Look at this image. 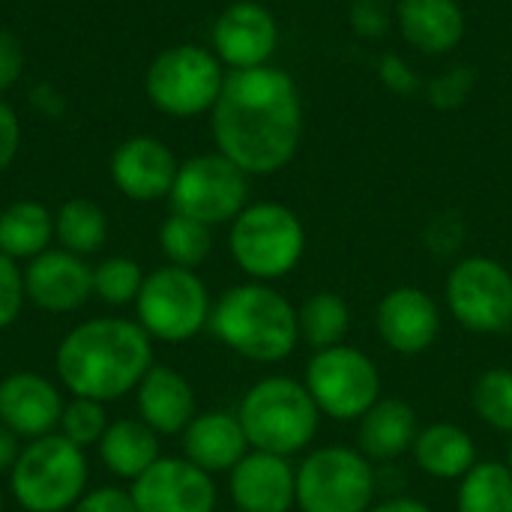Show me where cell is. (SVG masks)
Wrapping results in <instances>:
<instances>
[{
    "label": "cell",
    "mask_w": 512,
    "mask_h": 512,
    "mask_svg": "<svg viewBox=\"0 0 512 512\" xmlns=\"http://www.w3.org/2000/svg\"><path fill=\"white\" fill-rule=\"evenodd\" d=\"M411 462L429 480L459 483L480 462V450L474 435L462 423L438 420L420 426V435L411 447Z\"/></svg>",
    "instance_id": "obj_24"
},
{
    "label": "cell",
    "mask_w": 512,
    "mask_h": 512,
    "mask_svg": "<svg viewBox=\"0 0 512 512\" xmlns=\"http://www.w3.org/2000/svg\"><path fill=\"white\" fill-rule=\"evenodd\" d=\"M90 489L87 450L63 435L24 441L18 462L6 477V495L24 512H72Z\"/></svg>",
    "instance_id": "obj_6"
},
{
    "label": "cell",
    "mask_w": 512,
    "mask_h": 512,
    "mask_svg": "<svg viewBox=\"0 0 512 512\" xmlns=\"http://www.w3.org/2000/svg\"><path fill=\"white\" fill-rule=\"evenodd\" d=\"M474 417L498 435L512 438V369L489 366L471 384Z\"/></svg>",
    "instance_id": "obj_31"
},
{
    "label": "cell",
    "mask_w": 512,
    "mask_h": 512,
    "mask_svg": "<svg viewBox=\"0 0 512 512\" xmlns=\"http://www.w3.org/2000/svg\"><path fill=\"white\" fill-rule=\"evenodd\" d=\"M21 447H24V441L0 423V477H9L12 465L21 456Z\"/></svg>",
    "instance_id": "obj_43"
},
{
    "label": "cell",
    "mask_w": 512,
    "mask_h": 512,
    "mask_svg": "<svg viewBox=\"0 0 512 512\" xmlns=\"http://www.w3.org/2000/svg\"><path fill=\"white\" fill-rule=\"evenodd\" d=\"M168 201L171 213H183L210 228L231 225L249 204V174L219 150L198 153L180 162Z\"/></svg>",
    "instance_id": "obj_12"
},
{
    "label": "cell",
    "mask_w": 512,
    "mask_h": 512,
    "mask_svg": "<svg viewBox=\"0 0 512 512\" xmlns=\"http://www.w3.org/2000/svg\"><path fill=\"white\" fill-rule=\"evenodd\" d=\"M27 306L24 270L18 261L0 252V330H9Z\"/></svg>",
    "instance_id": "obj_35"
},
{
    "label": "cell",
    "mask_w": 512,
    "mask_h": 512,
    "mask_svg": "<svg viewBox=\"0 0 512 512\" xmlns=\"http://www.w3.org/2000/svg\"><path fill=\"white\" fill-rule=\"evenodd\" d=\"M144 267L129 255H108L93 267V297L111 309L135 306L141 285H144Z\"/></svg>",
    "instance_id": "obj_32"
},
{
    "label": "cell",
    "mask_w": 512,
    "mask_h": 512,
    "mask_svg": "<svg viewBox=\"0 0 512 512\" xmlns=\"http://www.w3.org/2000/svg\"><path fill=\"white\" fill-rule=\"evenodd\" d=\"M393 24L387 0H354L351 3V30L363 39H381Z\"/></svg>",
    "instance_id": "obj_37"
},
{
    "label": "cell",
    "mask_w": 512,
    "mask_h": 512,
    "mask_svg": "<svg viewBox=\"0 0 512 512\" xmlns=\"http://www.w3.org/2000/svg\"><path fill=\"white\" fill-rule=\"evenodd\" d=\"M468 237V225L456 216V213H438L426 231H423V243L435 258H453L462 252V243Z\"/></svg>",
    "instance_id": "obj_36"
},
{
    "label": "cell",
    "mask_w": 512,
    "mask_h": 512,
    "mask_svg": "<svg viewBox=\"0 0 512 512\" xmlns=\"http://www.w3.org/2000/svg\"><path fill=\"white\" fill-rule=\"evenodd\" d=\"M111 180L114 186L138 204H153L171 195L177 177L174 150L153 135H132L111 153Z\"/></svg>",
    "instance_id": "obj_19"
},
{
    "label": "cell",
    "mask_w": 512,
    "mask_h": 512,
    "mask_svg": "<svg viewBox=\"0 0 512 512\" xmlns=\"http://www.w3.org/2000/svg\"><path fill=\"white\" fill-rule=\"evenodd\" d=\"M72 512H138L132 492L120 486H93L81 495Z\"/></svg>",
    "instance_id": "obj_38"
},
{
    "label": "cell",
    "mask_w": 512,
    "mask_h": 512,
    "mask_svg": "<svg viewBox=\"0 0 512 512\" xmlns=\"http://www.w3.org/2000/svg\"><path fill=\"white\" fill-rule=\"evenodd\" d=\"M21 150V120L9 102L0 99V174L15 162Z\"/></svg>",
    "instance_id": "obj_41"
},
{
    "label": "cell",
    "mask_w": 512,
    "mask_h": 512,
    "mask_svg": "<svg viewBox=\"0 0 512 512\" xmlns=\"http://www.w3.org/2000/svg\"><path fill=\"white\" fill-rule=\"evenodd\" d=\"M6 510V489L0 486V512Z\"/></svg>",
    "instance_id": "obj_45"
},
{
    "label": "cell",
    "mask_w": 512,
    "mask_h": 512,
    "mask_svg": "<svg viewBox=\"0 0 512 512\" xmlns=\"http://www.w3.org/2000/svg\"><path fill=\"white\" fill-rule=\"evenodd\" d=\"M27 303L48 315H69L93 300V267L66 249H45L24 267Z\"/></svg>",
    "instance_id": "obj_15"
},
{
    "label": "cell",
    "mask_w": 512,
    "mask_h": 512,
    "mask_svg": "<svg viewBox=\"0 0 512 512\" xmlns=\"http://www.w3.org/2000/svg\"><path fill=\"white\" fill-rule=\"evenodd\" d=\"M420 414L402 396H381L360 420H357V450L381 465H393L411 456V447L420 435Z\"/></svg>",
    "instance_id": "obj_22"
},
{
    "label": "cell",
    "mask_w": 512,
    "mask_h": 512,
    "mask_svg": "<svg viewBox=\"0 0 512 512\" xmlns=\"http://www.w3.org/2000/svg\"><path fill=\"white\" fill-rule=\"evenodd\" d=\"M303 384L321 417L333 423H357L384 396V378L375 357L348 342L312 351L303 369Z\"/></svg>",
    "instance_id": "obj_9"
},
{
    "label": "cell",
    "mask_w": 512,
    "mask_h": 512,
    "mask_svg": "<svg viewBox=\"0 0 512 512\" xmlns=\"http://www.w3.org/2000/svg\"><path fill=\"white\" fill-rule=\"evenodd\" d=\"M297 327H300V345H306L309 351H324L348 342L354 315L342 294L312 291L297 306Z\"/></svg>",
    "instance_id": "obj_27"
},
{
    "label": "cell",
    "mask_w": 512,
    "mask_h": 512,
    "mask_svg": "<svg viewBox=\"0 0 512 512\" xmlns=\"http://www.w3.org/2000/svg\"><path fill=\"white\" fill-rule=\"evenodd\" d=\"M138 512H216V477L183 456H162L150 471L129 483Z\"/></svg>",
    "instance_id": "obj_14"
},
{
    "label": "cell",
    "mask_w": 512,
    "mask_h": 512,
    "mask_svg": "<svg viewBox=\"0 0 512 512\" xmlns=\"http://www.w3.org/2000/svg\"><path fill=\"white\" fill-rule=\"evenodd\" d=\"M54 240L60 249L90 258L108 243V216L87 198H69L54 213Z\"/></svg>",
    "instance_id": "obj_28"
},
{
    "label": "cell",
    "mask_w": 512,
    "mask_h": 512,
    "mask_svg": "<svg viewBox=\"0 0 512 512\" xmlns=\"http://www.w3.org/2000/svg\"><path fill=\"white\" fill-rule=\"evenodd\" d=\"M135 396V417L147 423L159 438H180L183 429L198 414V399L192 381L165 363H153V369L138 384Z\"/></svg>",
    "instance_id": "obj_20"
},
{
    "label": "cell",
    "mask_w": 512,
    "mask_h": 512,
    "mask_svg": "<svg viewBox=\"0 0 512 512\" xmlns=\"http://www.w3.org/2000/svg\"><path fill=\"white\" fill-rule=\"evenodd\" d=\"M378 489V465L357 447L315 444L297 459V512H366Z\"/></svg>",
    "instance_id": "obj_7"
},
{
    "label": "cell",
    "mask_w": 512,
    "mask_h": 512,
    "mask_svg": "<svg viewBox=\"0 0 512 512\" xmlns=\"http://www.w3.org/2000/svg\"><path fill=\"white\" fill-rule=\"evenodd\" d=\"M456 512H512V471L501 459H480L456 483Z\"/></svg>",
    "instance_id": "obj_29"
},
{
    "label": "cell",
    "mask_w": 512,
    "mask_h": 512,
    "mask_svg": "<svg viewBox=\"0 0 512 512\" xmlns=\"http://www.w3.org/2000/svg\"><path fill=\"white\" fill-rule=\"evenodd\" d=\"M225 75L228 72L210 48L171 45L147 66L144 90L162 114L189 120L204 111H213Z\"/></svg>",
    "instance_id": "obj_11"
},
{
    "label": "cell",
    "mask_w": 512,
    "mask_h": 512,
    "mask_svg": "<svg viewBox=\"0 0 512 512\" xmlns=\"http://www.w3.org/2000/svg\"><path fill=\"white\" fill-rule=\"evenodd\" d=\"M507 465H510V471H512V438H510V447H507V459H504Z\"/></svg>",
    "instance_id": "obj_46"
},
{
    "label": "cell",
    "mask_w": 512,
    "mask_h": 512,
    "mask_svg": "<svg viewBox=\"0 0 512 512\" xmlns=\"http://www.w3.org/2000/svg\"><path fill=\"white\" fill-rule=\"evenodd\" d=\"M66 390L42 372L18 369L0 378V423L21 441L54 435L66 405Z\"/></svg>",
    "instance_id": "obj_17"
},
{
    "label": "cell",
    "mask_w": 512,
    "mask_h": 512,
    "mask_svg": "<svg viewBox=\"0 0 512 512\" xmlns=\"http://www.w3.org/2000/svg\"><path fill=\"white\" fill-rule=\"evenodd\" d=\"M216 150L249 177L282 171L300 150L303 99L276 66L231 69L210 111Z\"/></svg>",
    "instance_id": "obj_1"
},
{
    "label": "cell",
    "mask_w": 512,
    "mask_h": 512,
    "mask_svg": "<svg viewBox=\"0 0 512 512\" xmlns=\"http://www.w3.org/2000/svg\"><path fill=\"white\" fill-rule=\"evenodd\" d=\"M213 54L222 66L231 69H255L267 66L279 45V24L273 12L255 0H237L219 12L210 30Z\"/></svg>",
    "instance_id": "obj_16"
},
{
    "label": "cell",
    "mask_w": 512,
    "mask_h": 512,
    "mask_svg": "<svg viewBox=\"0 0 512 512\" xmlns=\"http://www.w3.org/2000/svg\"><path fill=\"white\" fill-rule=\"evenodd\" d=\"M108 423H111V417H108L102 402L69 396L66 405H63V414H60L57 435H63L69 444H75L81 450H90V447L96 450V444L102 441Z\"/></svg>",
    "instance_id": "obj_33"
},
{
    "label": "cell",
    "mask_w": 512,
    "mask_h": 512,
    "mask_svg": "<svg viewBox=\"0 0 512 512\" xmlns=\"http://www.w3.org/2000/svg\"><path fill=\"white\" fill-rule=\"evenodd\" d=\"M96 456L111 477L135 483L162 459V438L138 417H117L96 444Z\"/></svg>",
    "instance_id": "obj_25"
},
{
    "label": "cell",
    "mask_w": 512,
    "mask_h": 512,
    "mask_svg": "<svg viewBox=\"0 0 512 512\" xmlns=\"http://www.w3.org/2000/svg\"><path fill=\"white\" fill-rule=\"evenodd\" d=\"M237 417L252 450L300 459L321 435V411L303 378L264 375L249 384L237 402Z\"/></svg>",
    "instance_id": "obj_4"
},
{
    "label": "cell",
    "mask_w": 512,
    "mask_h": 512,
    "mask_svg": "<svg viewBox=\"0 0 512 512\" xmlns=\"http://www.w3.org/2000/svg\"><path fill=\"white\" fill-rule=\"evenodd\" d=\"M228 255L249 282L276 285L300 267L306 255V225L288 204L249 201L228 225Z\"/></svg>",
    "instance_id": "obj_5"
},
{
    "label": "cell",
    "mask_w": 512,
    "mask_h": 512,
    "mask_svg": "<svg viewBox=\"0 0 512 512\" xmlns=\"http://www.w3.org/2000/svg\"><path fill=\"white\" fill-rule=\"evenodd\" d=\"M183 459L207 471L210 477L228 474L252 447L240 426L237 411L228 408H207L192 417V423L180 435Z\"/></svg>",
    "instance_id": "obj_21"
},
{
    "label": "cell",
    "mask_w": 512,
    "mask_h": 512,
    "mask_svg": "<svg viewBox=\"0 0 512 512\" xmlns=\"http://www.w3.org/2000/svg\"><path fill=\"white\" fill-rule=\"evenodd\" d=\"M366 512H435L426 501L414 498V495H393V498H381L375 501Z\"/></svg>",
    "instance_id": "obj_42"
},
{
    "label": "cell",
    "mask_w": 512,
    "mask_h": 512,
    "mask_svg": "<svg viewBox=\"0 0 512 512\" xmlns=\"http://www.w3.org/2000/svg\"><path fill=\"white\" fill-rule=\"evenodd\" d=\"M378 78L381 84L396 96H414L420 90V75L411 69V63L399 54H384L378 60Z\"/></svg>",
    "instance_id": "obj_39"
},
{
    "label": "cell",
    "mask_w": 512,
    "mask_h": 512,
    "mask_svg": "<svg viewBox=\"0 0 512 512\" xmlns=\"http://www.w3.org/2000/svg\"><path fill=\"white\" fill-rule=\"evenodd\" d=\"M24 72V48L21 39L9 30H0V93L18 84Z\"/></svg>",
    "instance_id": "obj_40"
},
{
    "label": "cell",
    "mask_w": 512,
    "mask_h": 512,
    "mask_svg": "<svg viewBox=\"0 0 512 512\" xmlns=\"http://www.w3.org/2000/svg\"><path fill=\"white\" fill-rule=\"evenodd\" d=\"M396 24L402 39L429 57L459 48L468 30L459 0H399Z\"/></svg>",
    "instance_id": "obj_23"
},
{
    "label": "cell",
    "mask_w": 512,
    "mask_h": 512,
    "mask_svg": "<svg viewBox=\"0 0 512 512\" xmlns=\"http://www.w3.org/2000/svg\"><path fill=\"white\" fill-rule=\"evenodd\" d=\"M30 102H33L39 111L51 114V117H57V114L63 111V96H60L51 84H39V87L30 93Z\"/></svg>",
    "instance_id": "obj_44"
},
{
    "label": "cell",
    "mask_w": 512,
    "mask_h": 512,
    "mask_svg": "<svg viewBox=\"0 0 512 512\" xmlns=\"http://www.w3.org/2000/svg\"><path fill=\"white\" fill-rule=\"evenodd\" d=\"M153 363V339L135 318L120 315H99L75 324L54 351L60 387L69 396L102 405L132 396Z\"/></svg>",
    "instance_id": "obj_2"
},
{
    "label": "cell",
    "mask_w": 512,
    "mask_h": 512,
    "mask_svg": "<svg viewBox=\"0 0 512 512\" xmlns=\"http://www.w3.org/2000/svg\"><path fill=\"white\" fill-rule=\"evenodd\" d=\"M477 87V72L474 66H450L447 72L435 75L426 87V99L438 111H456L462 108Z\"/></svg>",
    "instance_id": "obj_34"
},
{
    "label": "cell",
    "mask_w": 512,
    "mask_h": 512,
    "mask_svg": "<svg viewBox=\"0 0 512 512\" xmlns=\"http://www.w3.org/2000/svg\"><path fill=\"white\" fill-rule=\"evenodd\" d=\"M228 501L237 512L297 510V462L249 450L228 474Z\"/></svg>",
    "instance_id": "obj_18"
},
{
    "label": "cell",
    "mask_w": 512,
    "mask_h": 512,
    "mask_svg": "<svg viewBox=\"0 0 512 512\" xmlns=\"http://www.w3.org/2000/svg\"><path fill=\"white\" fill-rule=\"evenodd\" d=\"M159 249L165 264L198 270L213 255V228L183 213H171L159 228Z\"/></svg>",
    "instance_id": "obj_30"
},
{
    "label": "cell",
    "mask_w": 512,
    "mask_h": 512,
    "mask_svg": "<svg viewBox=\"0 0 512 512\" xmlns=\"http://www.w3.org/2000/svg\"><path fill=\"white\" fill-rule=\"evenodd\" d=\"M444 312L474 336L512 330V270L489 255H462L444 279Z\"/></svg>",
    "instance_id": "obj_10"
},
{
    "label": "cell",
    "mask_w": 512,
    "mask_h": 512,
    "mask_svg": "<svg viewBox=\"0 0 512 512\" xmlns=\"http://www.w3.org/2000/svg\"><path fill=\"white\" fill-rule=\"evenodd\" d=\"M213 294L198 270L162 264L144 276L135 300V321L162 345H183L198 339L210 327Z\"/></svg>",
    "instance_id": "obj_8"
},
{
    "label": "cell",
    "mask_w": 512,
    "mask_h": 512,
    "mask_svg": "<svg viewBox=\"0 0 512 512\" xmlns=\"http://www.w3.org/2000/svg\"><path fill=\"white\" fill-rule=\"evenodd\" d=\"M444 330V306L420 285H396L375 306V336L396 357H420Z\"/></svg>",
    "instance_id": "obj_13"
},
{
    "label": "cell",
    "mask_w": 512,
    "mask_h": 512,
    "mask_svg": "<svg viewBox=\"0 0 512 512\" xmlns=\"http://www.w3.org/2000/svg\"><path fill=\"white\" fill-rule=\"evenodd\" d=\"M207 333L246 363L276 366L300 345L297 306L276 285L246 279L213 300Z\"/></svg>",
    "instance_id": "obj_3"
},
{
    "label": "cell",
    "mask_w": 512,
    "mask_h": 512,
    "mask_svg": "<svg viewBox=\"0 0 512 512\" xmlns=\"http://www.w3.org/2000/svg\"><path fill=\"white\" fill-rule=\"evenodd\" d=\"M54 243V213L33 201H12L0 210V252L12 261H33Z\"/></svg>",
    "instance_id": "obj_26"
}]
</instances>
